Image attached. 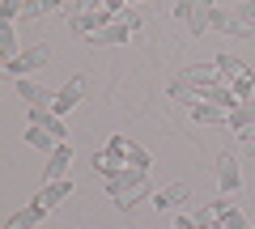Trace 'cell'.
<instances>
[{
    "label": "cell",
    "mask_w": 255,
    "mask_h": 229,
    "mask_svg": "<svg viewBox=\"0 0 255 229\" xmlns=\"http://www.w3.org/2000/svg\"><path fill=\"white\" fill-rule=\"evenodd\" d=\"M47 60H51V51H47L43 43H34V47H26L21 55H13V60H4V73H9V76H30L34 68H43Z\"/></svg>",
    "instance_id": "6da1fadb"
},
{
    "label": "cell",
    "mask_w": 255,
    "mask_h": 229,
    "mask_svg": "<svg viewBox=\"0 0 255 229\" xmlns=\"http://www.w3.org/2000/svg\"><path fill=\"white\" fill-rule=\"evenodd\" d=\"M111 21H115V17H111L107 9H90V13H68V30H73V34H81V38H94L98 30H107Z\"/></svg>",
    "instance_id": "7a4b0ae2"
},
{
    "label": "cell",
    "mask_w": 255,
    "mask_h": 229,
    "mask_svg": "<svg viewBox=\"0 0 255 229\" xmlns=\"http://www.w3.org/2000/svg\"><path fill=\"white\" fill-rule=\"evenodd\" d=\"M30 123H34V128H43V132H51L60 145H68V123H64L51 106H30Z\"/></svg>",
    "instance_id": "3957f363"
},
{
    "label": "cell",
    "mask_w": 255,
    "mask_h": 229,
    "mask_svg": "<svg viewBox=\"0 0 255 229\" xmlns=\"http://www.w3.org/2000/svg\"><path fill=\"white\" fill-rule=\"evenodd\" d=\"M68 165H73V149H68V145H55L51 157H47V165H43V187L68 178Z\"/></svg>",
    "instance_id": "277c9868"
},
{
    "label": "cell",
    "mask_w": 255,
    "mask_h": 229,
    "mask_svg": "<svg viewBox=\"0 0 255 229\" xmlns=\"http://www.w3.org/2000/svg\"><path fill=\"white\" fill-rule=\"evenodd\" d=\"M179 81H183V85H191V89L226 85V81H221V73H217V64H191V68H183V73H179Z\"/></svg>",
    "instance_id": "5b68a950"
},
{
    "label": "cell",
    "mask_w": 255,
    "mask_h": 229,
    "mask_svg": "<svg viewBox=\"0 0 255 229\" xmlns=\"http://www.w3.org/2000/svg\"><path fill=\"white\" fill-rule=\"evenodd\" d=\"M213 30H221V34H238V38H251V21H243L234 9H213Z\"/></svg>",
    "instance_id": "8992f818"
},
{
    "label": "cell",
    "mask_w": 255,
    "mask_h": 229,
    "mask_svg": "<svg viewBox=\"0 0 255 229\" xmlns=\"http://www.w3.org/2000/svg\"><path fill=\"white\" fill-rule=\"evenodd\" d=\"M226 128L234 132V136H247V132H255V98L238 102V106L230 110V115H226Z\"/></svg>",
    "instance_id": "52a82bcc"
},
{
    "label": "cell",
    "mask_w": 255,
    "mask_h": 229,
    "mask_svg": "<svg viewBox=\"0 0 255 229\" xmlns=\"http://www.w3.org/2000/svg\"><path fill=\"white\" fill-rule=\"evenodd\" d=\"M217 187L226 195H234L238 187H243V174H238V157L234 153H221L217 157Z\"/></svg>",
    "instance_id": "ba28073f"
},
{
    "label": "cell",
    "mask_w": 255,
    "mask_h": 229,
    "mask_svg": "<svg viewBox=\"0 0 255 229\" xmlns=\"http://www.w3.org/2000/svg\"><path fill=\"white\" fill-rule=\"evenodd\" d=\"M81 93H85V76L77 73V76H68V85H64L60 93H55V106H51V110L64 119V115H68V110H73L77 102H81Z\"/></svg>",
    "instance_id": "9c48e42d"
},
{
    "label": "cell",
    "mask_w": 255,
    "mask_h": 229,
    "mask_svg": "<svg viewBox=\"0 0 255 229\" xmlns=\"http://www.w3.org/2000/svg\"><path fill=\"white\" fill-rule=\"evenodd\" d=\"M140 183H145V170H132V165H128V170H119V174H111L102 187H107V195L115 200V195L132 191V187H140Z\"/></svg>",
    "instance_id": "30bf717a"
},
{
    "label": "cell",
    "mask_w": 255,
    "mask_h": 229,
    "mask_svg": "<svg viewBox=\"0 0 255 229\" xmlns=\"http://www.w3.org/2000/svg\"><path fill=\"white\" fill-rule=\"evenodd\" d=\"M226 85H230V89H234V98H238V102L255 98V76H251V68H247V64H238L234 73L226 76Z\"/></svg>",
    "instance_id": "8fae6325"
},
{
    "label": "cell",
    "mask_w": 255,
    "mask_h": 229,
    "mask_svg": "<svg viewBox=\"0 0 255 229\" xmlns=\"http://www.w3.org/2000/svg\"><path fill=\"white\" fill-rule=\"evenodd\" d=\"M17 81V93L30 102V106H55V93H47L38 81H26V76H13Z\"/></svg>",
    "instance_id": "7c38bea8"
},
{
    "label": "cell",
    "mask_w": 255,
    "mask_h": 229,
    "mask_svg": "<svg viewBox=\"0 0 255 229\" xmlns=\"http://www.w3.org/2000/svg\"><path fill=\"white\" fill-rule=\"evenodd\" d=\"M128 38H132V26H124V21H111V26L98 30L90 43H94V47H119V43H128Z\"/></svg>",
    "instance_id": "4fadbf2b"
},
{
    "label": "cell",
    "mask_w": 255,
    "mask_h": 229,
    "mask_svg": "<svg viewBox=\"0 0 255 229\" xmlns=\"http://www.w3.org/2000/svg\"><path fill=\"white\" fill-rule=\"evenodd\" d=\"M187 200H191V191H187L183 183H170V187H162V191L153 195V204H157L162 212H166V208H183Z\"/></svg>",
    "instance_id": "5bb4252c"
},
{
    "label": "cell",
    "mask_w": 255,
    "mask_h": 229,
    "mask_svg": "<svg viewBox=\"0 0 255 229\" xmlns=\"http://www.w3.org/2000/svg\"><path fill=\"white\" fill-rule=\"evenodd\" d=\"M47 217V208H43V204H30V208H21V212H13V217L9 221H4V229H34L38 225V221H43Z\"/></svg>",
    "instance_id": "9a60e30c"
},
{
    "label": "cell",
    "mask_w": 255,
    "mask_h": 229,
    "mask_svg": "<svg viewBox=\"0 0 255 229\" xmlns=\"http://www.w3.org/2000/svg\"><path fill=\"white\" fill-rule=\"evenodd\" d=\"M68 195H73V178H60V183H47L43 191H38V204H43V208H55V204L68 200Z\"/></svg>",
    "instance_id": "2e32d148"
},
{
    "label": "cell",
    "mask_w": 255,
    "mask_h": 229,
    "mask_svg": "<svg viewBox=\"0 0 255 229\" xmlns=\"http://www.w3.org/2000/svg\"><path fill=\"white\" fill-rule=\"evenodd\" d=\"M226 208H230L226 200H213V204H204V208L191 212V221H196V229H209V225H217V221L226 217Z\"/></svg>",
    "instance_id": "e0dca14e"
},
{
    "label": "cell",
    "mask_w": 255,
    "mask_h": 229,
    "mask_svg": "<svg viewBox=\"0 0 255 229\" xmlns=\"http://www.w3.org/2000/svg\"><path fill=\"white\" fill-rule=\"evenodd\" d=\"M94 170H98L102 178H111V174H119V170H128V161L119 153H111V149H102V153H94Z\"/></svg>",
    "instance_id": "ac0fdd59"
},
{
    "label": "cell",
    "mask_w": 255,
    "mask_h": 229,
    "mask_svg": "<svg viewBox=\"0 0 255 229\" xmlns=\"http://www.w3.org/2000/svg\"><path fill=\"white\" fill-rule=\"evenodd\" d=\"M187 115H191L196 123H226V115H230V110L213 106V102H196V106H187Z\"/></svg>",
    "instance_id": "d6986e66"
},
{
    "label": "cell",
    "mask_w": 255,
    "mask_h": 229,
    "mask_svg": "<svg viewBox=\"0 0 255 229\" xmlns=\"http://www.w3.org/2000/svg\"><path fill=\"white\" fill-rule=\"evenodd\" d=\"M13 55H21L17 30H13V21H0V60H13Z\"/></svg>",
    "instance_id": "ffe728a7"
},
{
    "label": "cell",
    "mask_w": 255,
    "mask_h": 229,
    "mask_svg": "<svg viewBox=\"0 0 255 229\" xmlns=\"http://www.w3.org/2000/svg\"><path fill=\"white\" fill-rule=\"evenodd\" d=\"M145 195H149V178H145V183H140V187H132V191L115 195V204H119V208H124V212H132V208H136L140 200H145Z\"/></svg>",
    "instance_id": "44dd1931"
},
{
    "label": "cell",
    "mask_w": 255,
    "mask_h": 229,
    "mask_svg": "<svg viewBox=\"0 0 255 229\" xmlns=\"http://www.w3.org/2000/svg\"><path fill=\"white\" fill-rule=\"evenodd\" d=\"M26 140H30V145H34V149H55V145H60V140H55L51 132H43V128H34V123H30V132H26Z\"/></svg>",
    "instance_id": "7402d4cb"
},
{
    "label": "cell",
    "mask_w": 255,
    "mask_h": 229,
    "mask_svg": "<svg viewBox=\"0 0 255 229\" xmlns=\"http://www.w3.org/2000/svg\"><path fill=\"white\" fill-rule=\"evenodd\" d=\"M124 161L132 165V170H145V174H149V153H145L140 145H132V149H128V153H124Z\"/></svg>",
    "instance_id": "603a6c76"
},
{
    "label": "cell",
    "mask_w": 255,
    "mask_h": 229,
    "mask_svg": "<svg viewBox=\"0 0 255 229\" xmlns=\"http://www.w3.org/2000/svg\"><path fill=\"white\" fill-rule=\"evenodd\" d=\"M26 4H30V0H0V21L21 17V13H26Z\"/></svg>",
    "instance_id": "cb8c5ba5"
},
{
    "label": "cell",
    "mask_w": 255,
    "mask_h": 229,
    "mask_svg": "<svg viewBox=\"0 0 255 229\" xmlns=\"http://www.w3.org/2000/svg\"><path fill=\"white\" fill-rule=\"evenodd\" d=\"M221 229H247V217L238 208H226V217H221Z\"/></svg>",
    "instance_id": "d4e9b609"
},
{
    "label": "cell",
    "mask_w": 255,
    "mask_h": 229,
    "mask_svg": "<svg viewBox=\"0 0 255 229\" xmlns=\"http://www.w3.org/2000/svg\"><path fill=\"white\" fill-rule=\"evenodd\" d=\"M213 64H217V73H221V81H226V76L234 73V68L243 64V60H234V55H217V60H213Z\"/></svg>",
    "instance_id": "484cf974"
},
{
    "label": "cell",
    "mask_w": 255,
    "mask_h": 229,
    "mask_svg": "<svg viewBox=\"0 0 255 229\" xmlns=\"http://www.w3.org/2000/svg\"><path fill=\"white\" fill-rule=\"evenodd\" d=\"M115 21H124V26H132V30H140V13H136V9H132V4H128V9H124V13H119V17H115Z\"/></svg>",
    "instance_id": "4316f807"
},
{
    "label": "cell",
    "mask_w": 255,
    "mask_h": 229,
    "mask_svg": "<svg viewBox=\"0 0 255 229\" xmlns=\"http://www.w3.org/2000/svg\"><path fill=\"white\" fill-rule=\"evenodd\" d=\"M238 17H243V21H251V26H255V0H247V4H238Z\"/></svg>",
    "instance_id": "83f0119b"
},
{
    "label": "cell",
    "mask_w": 255,
    "mask_h": 229,
    "mask_svg": "<svg viewBox=\"0 0 255 229\" xmlns=\"http://www.w3.org/2000/svg\"><path fill=\"white\" fill-rule=\"evenodd\" d=\"M128 4H132V0H107V4H102V9H107V13H111V17H119V13H124V9H128Z\"/></svg>",
    "instance_id": "f1b7e54d"
},
{
    "label": "cell",
    "mask_w": 255,
    "mask_h": 229,
    "mask_svg": "<svg viewBox=\"0 0 255 229\" xmlns=\"http://www.w3.org/2000/svg\"><path fill=\"white\" fill-rule=\"evenodd\" d=\"M102 4H107V0H77L73 13H90V9H102Z\"/></svg>",
    "instance_id": "f546056e"
},
{
    "label": "cell",
    "mask_w": 255,
    "mask_h": 229,
    "mask_svg": "<svg viewBox=\"0 0 255 229\" xmlns=\"http://www.w3.org/2000/svg\"><path fill=\"white\" fill-rule=\"evenodd\" d=\"M107 149H111V153H119V157H124V153H128V149H132V145H128L124 136H111V145H107Z\"/></svg>",
    "instance_id": "4dcf8cb0"
},
{
    "label": "cell",
    "mask_w": 255,
    "mask_h": 229,
    "mask_svg": "<svg viewBox=\"0 0 255 229\" xmlns=\"http://www.w3.org/2000/svg\"><path fill=\"white\" fill-rule=\"evenodd\" d=\"M238 145H243L247 157H255V132H247V136H238Z\"/></svg>",
    "instance_id": "1f68e13d"
},
{
    "label": "cell",
    "mask_w": 255,
    "mask_h": 229,
    "mask_svg": "<svg viewBox=\"0 0 255 229\" xmlns=\"http://www.w3.org/2000/svg\"><path fill=\"white\" fill-rule=\"evenodd\" d=\"M174 229H196V221H191V212H187V217H179V221H174Z\"/></svg>",
    "instance_id": "d6a6232c"
},
{
    "label": "cell",
    "mask_w": 255,
    "mask_h": 229,
    "mask_svg": "<svg viewBox=\"0 0 255 229\" xmlns=\"http://www.w3.org/2000/svg\"><path fill=\"white\" fill-rule=\"evenodd\" d=\"M209 229H221V221H217V225H209Z\"/></svg>",
    "instance_id": "836d02e7"
},
{
    "label": "cell",
    "mask_w": 255,
    "mask_h": 229,
    "mask_svg": "<svg viewBox=\"0 0 255 229\" xmlns=\"http://www.w3.org/2000/svg\"><path fill=\"white\" fill-rule=\"evenodd\" d=\"M132 4H140V0H132Z\"/></svg>",
    "instance_id": "e575fe53"
}]
</instances>
